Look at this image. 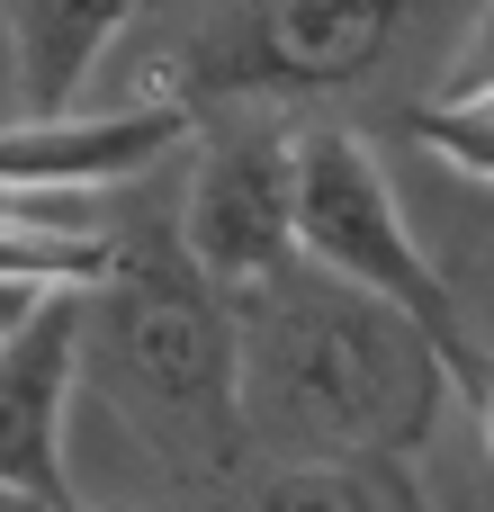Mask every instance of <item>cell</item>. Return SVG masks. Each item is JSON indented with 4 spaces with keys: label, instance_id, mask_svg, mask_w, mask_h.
<instances>
[{
    "label": "cell",
    "instance_id": "obj_1",
    "mask_svg": "<svg viewBox=\"0 0 494 512\" xmlns=\"http://www.w3.org/2000/svg\"><path fill=\"white\" fill-rule=\"evenodd\" d=\"M72 387H90L180 495H252L261 450L243 432L234 297L189 261L171 180L108 207V261L72 315Z\"/></svg>",
    "mask_w": 494,
    "mask_h": 512
},
{
    "label": "cell",
    "instance_id": "obj_2",
    "mask_svg": "<svg viewBox=\"0 0 494 512\" xmlns=\"http://www.w3.org/2000/svg\"><path fill=\"white\" fill-rule=\"evenodd\" d=\"M234 369H243V432L261 468L288 459H333V450H423L450 396L441 342L288 252L252 288H234Z\"/></svg>",
    "mask_w": 494,
    "mask_h": 512
},
{
    "label": "cell",
    "instance_id": "obj_3",
    "mask_svg": "<svg viewBox=\"0 0 494 512\" xmlns=\"http://www.w3.org/2000/svg\"><path fill=\"white\" fill-rule=\"evenodd\" d=\"M423 9L441 0H216L144 72V99L207 108H342L405 63Z\"/></svg>",
    "mask_w": 494,
    "mask_h": 512
},
{
    "label": "cell",
    "instance_id": "obj_4",
    "mask_svg": "<svg viewBox=\"0 0 494 512\" xmlns=\"http://www.w3.org/2000/svg\"><path fill=\"white\" fill-rule=\"evenodd\" d=\"M288 234H297V252H306L315 270H333V279H351V288L405 306V315L441 342V369L477 351L468 324H459L450 279H441L432 252L414 243V225H405V207H396V189H387V162L369 153L360 126H342V117L297 126V207H288Z\"/></svg>",
    "mask_w": 494,
    "mask_h": 512
},
{
    "label": "cell",
    "instance_id": "obj_5",
    "mask_svg": "<svg viewBox=\"0 0 494 512\" xmlns=\"http://www.w3.org/2000/svg\"><path fill=\"white\" fill-rule=\"evenodd\" d=\"M189 144H198V162L180 180V243L234 297L297 252V234H288L297 117L288 108H207V117H189Z\"/></svg>",
    "mask_w": 494,
    "mask_h": 512
},
{
    "label": "cell",
    "instance_id": "obj_6",
    "mask_svg": "<svg viewBox=\"0 0 494 512\" xmlns=\"http://www.w3.org/2000/svg\"><path fill=\"white\" fill-rule=\"evenodd\" d=\"M72 315L81 288H45L0 333V495L72 512L81 486L63 468V405H72Z\"/></svg>",
    "mask_w": 494,
    "mask_h": 512
},
{
    "label": "cell",
    "instance_id": "obj_7",
    "mask_svg": "<svg viewBox=\"0 0 494 512\" xmlns=\"http://www.w3.org/2000/svg\"><path fill=\"white\" fill-rule=\"evenodd\" d=\"M189 144V108L171 99H126L108 117H18L0 126V189H117V180H153L171 153Z\"/></svg>",
    "mask_w": 494,
    "mask_h": 512
},
{
    "label": "cell",
    "instance_id": "obj_8",
    "mask_svg": "<svg viewBox=\"0 0 494 512\" xmlns=\"http://www.w3.org/2000/svg\"><path fill=\"white\" fill-rule=\"evenodd\" d=\"M153 0H0L9 18V72H18V117H63L81 108L99 54L144 18Z\"/></svg>",
    "mask_w": 494,
    "mask_h": 512
},
{
    "label": "cell",
    "instance_id": "obj_9",
    "mask_svg": "<svg viewBox=\"0 0 494 512\" xmlns=\"http://www.w3.org/2000/svg\"><path fill=\"white\" fill-rule=\"evenodd\" d=\"M261 504H351V512H414V459L405 450H333V459H288L252 477Z\"/></svg>",
    "mask_w": 494,
    "mask_h": 512
},
{
    "label": "cell",
    "instance_id": "obj_10",
    "mask_svg": "<svg viewBox=\"0 0 494 512\" xmlns=\"http://www.w3.org/2000/svg\"><path fill=\"white\" fill-rule=\"evenodd\" d=\"M405 135L414 144H432L441 162H459V171H477L494 180V90H459V99H414L405 108Z\"/></svg>",
    "mask_w": 494,
    "mask_h": 512
},
{
    "label": "cell",
    "instance_id": "obj_11",
    "mask_svg": "<svg viewBox=\"0 0 494 512\" xmlns=\"http://www.w3.org/2000/svg\"><path fill=\"white\" fill-rule=\"evenodd\" d=\"M450 378L468 387V405H477V441H486V459H494V351H468V360H450Z\"/></svg>",
    "mask_w": 494,
    "mask_h": 512
},
{
    "label": "cell",
    "instance_id": "obj_12",
    "mask_svg": "<svg viewBox=\"0 0 494 512\" xmlns=\"http://www.w3.org/2000/svg\"><path fill=\"white\" fill-rule=\"evenodd\" d=\"M36 297H45V288H27V279H0V333H9V324H18Z\"/></svg>",
    "mask_w": 494,
    "mask_h": 512
}]
</instances>
